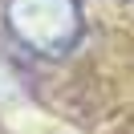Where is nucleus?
<instances>
[{
	"label": "nucleus",
	"mask_w": 134,
	"mask_h": 134,
	"mask_svg": "<svg viewBox=\"0 0 134 134\" xmlns=\"http://www.w3.org/2000/svg\"><path fill=\"white\" fill-rule=\"evenodd\" d=\"M4 20H8L12 37L41 57H61L81 37L77 0H8Z\"/></svg>",
	"instance_id": "nucleus-1"
}]
</instances>
